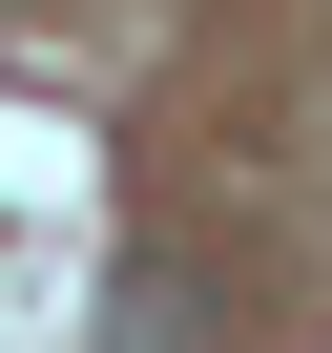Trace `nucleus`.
<instances>
[{
    "mask_svg": "<svg viewBox=\"0 0 332 353\" xmlns=\"http://www.w3.org/2000/svg\"><path fill=\"white\" fill-rule=\"evenodd\" d=\"M104 353H208V291H187V270H125V291H104Z\"/></svg>",
    "mask_w": 332,
    "mask_h": 353,
    "instance_id": "obj_1",
    "label": "nucleus"
}]
</instances>
